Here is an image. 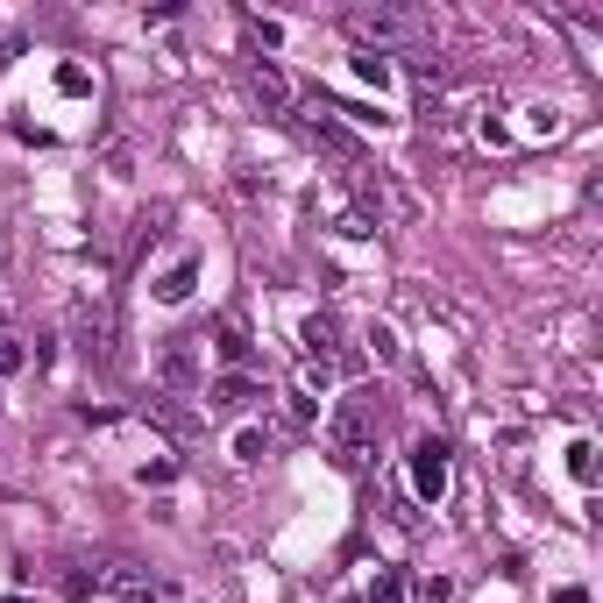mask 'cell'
Returning a JSON list of instances; mask_svg holds the SVG:
<instances>
[{"instance_id":"obj_1","label":"cell","mask_w":603,"mask_h":603,"mask_svg":"<svg viewBox=\"0 0 603 603\" xmlns=\"http://www.w3.org/2000/svg\"><path fill=\"white\" fill-rule=\"evenodd\" d=\"M341 29H348L362 50L384 57L391 43H426V36H433V15H419V8H384V0H376V8H348Z\"/></svg>"},{"instance_id":"obj_2","label":"cell","mask_w":603,"mask_h":603,"mask_svg":"<svg viewBox=\"0 0 603 603\" xmlns=\"http://www.w3.org/2000/svg\"><path fill=\"white\" fill-rule=\"evenodd\" d=\"M157 384H164L171 398H185V391H199V384H206V362H199V334H171V341L157 348Z\"/></svg>"},{"instance_id":"obj_3","label":"cell","mask_w":603,"mask_h":603,"mask_svg":"<svg viewBox=\"0 0 603 603\" xmlns=\"http://www.w3.org/2000/svg\"><path fill=\"white\" fill-rule=\"evenodd\" d=\"M327 447H334V462L355 476V469L369 462V405H334V419H327Z\"/></svg>"},{"instance_id":"obj_4","label":"cell","mask_w":603,"mask_h":603,"mask_svg":"<svg viewBox=\"0 0 603 603\" xmlns=\"http://www.w3.org/2000/svg\"><path fill=\"white\" fill-rule=\"evenodd\" d=\"M93 589L128 596V603H149V596H157V575H149L142 561H128V554H107V561L93 568Z\"/></svg>"},{"instance_id":"obj_5","label":"cell","mask_w":603,"mask_h":603,"mask_svg":"<svg viewBox=\"0 0 603 603\" xmlns=\"http://www.w3.org/2000/svg\"><path fill=\"white\" fill-rule=\"evenodd\" d=\"M412 490H419V504H440L447 497V440H412Z\"/></svg>"},{"instance_id":"obj_6","label":"cell","mask_w":603,"mask_h":603,"mask_svg":"<svg viewBox=\"0 0 603 603\" xmlns=\"http://www.w3.org/2000/svg\"><path fill=\"white\" fill-rule=\"evenodd\" d=\"M107 334H114V327H107V313L79 298V306H71V341H79L93 362H107Z\"/></svg>"},{"instance_id":"obj_7","label":"cell","mask_w":603,"mask_h":603,"mask_svg":"<svg viewBox=\"0 0 603 603\" xmlns=\"http://www.w3.org/2000/svg\"><path fill=\"white\" fill-rule=\"evenodd\" d=\"M249 86H256V100H263V107H277V114H284V107H298V86L284 79L270 57H256V64H249Z\"/></svg>"},{"instance_id":"obj_8","label":"cell","mask_w":603,"mask_h":603,"mask_svg":"<svg viewBox=\"0 0 603 603\" xmlns=\"http://www.w3.org/2000/svg\"><path fill=\"white\" fill-rule=\"evenodd\" d=\"M306 107H313V114H306V135H313V142H327V149H341V157H355V135H348V128H341V121L327 114V100L313 93Z\"/></svg>"},{"instance_id":"obj_9","label":"cell","mask_w":603,"mask_h":603,"mask_svg":"<svg viewBox=\"0 0 603 603\" xmlns=\"http://www.w3.org/2000/svg\"><path fill=\"white\" fill-rule=\"evenodd\" d=\"M298 341H306V355H313L320 369H327V362H341V334H334V320H327V313H313L306 327H298Z\"/></svg>"},{"instance_id":"obj_10","label":"cell","mask_w":603,"mask_h":603,"mask_svg":"<svg viewBox=\"0 0 603 603\" xmlns=\"http://www.w3.org/2000/svg\"><path fill=\"white\" fill-rule=\"evenodd\" d=\"M142 412L157 419L164 433H178V440H192V433H199V412H192V405H178V398H149Z\"/></svg>"},{"instance_id":"obj_11","label":"cell","mask_w":603,"mask_h":603,"mask_svg":"<svg viewBox=\"0 0 603 603\" xmlns=\"http://www.w3.org/2000/svg\"><path fill=\"white\" fill-rule=\"evenodd\" d=\"M192 284H199V263L185 256V263H171V270L157 277V298H164V306H185V298H192Z\"/></svg>"},{"instance_id":"obj_12","label":"cell","mask_w":603,"mask_h":603,"mask_svg":"<svg viewBox=\"0 0 603 603\" xmlns=\"http://www.w3.org/2000/svg\"><path fill=\"white\" fill-rule=\"evenodd\" d=\"M213 348H220V362H228V369H242V362H249V334H242V320H220V327H213Z\"/></svg>"},{"instance_id":"obj_13","label":"cell","mask_w":603,"mask_h":603,"mask_svg":"<svg viewBox=\"0 0 603 603\" xmlns=\"http://www.w3.org/2000/svg\"><path fill=\"white\" fill-rule=\"evenodd\" d=\"M405 596H412V575H405V568H376L369 603H405Z\"/></svg>"},{"instance_id":"obj_14","label":"cell","mask_w":603,"mask_h":603,"mask_svg":"<svg viewBox=\"0 0 603 603\" xmlns=\"http://www.w3.org/2000/svg\"><path fill=\"white\" fill-rule=\"evenodd\" d=\"M249 398H263V391L249 384V376H242V369H235V376H220V384H213V405H228V412H242Z\"/></svg>"},{"instance_id":"obj_15","label":"cell","mask_w":603,"mask_h":603,"mask_svg":"<svg viewBox=\"0 0 603 603\" xmlns=\"http://www.w3.org/2000/svg\"><path fill=\"white\" fill-rule=\"evenodd\" d=\"M355 79H362V86H391V57H376V50H355Z\"/></svg>"},{"instance_id":"obj_16","label":"cell","mask_w":603,"mask_h":603,"mask_svg":"<svg viewBox=\"0 0 603 603\" xmlns=\"http://www.w3.org/2000/svg\"><path fill=\"white\" fill-rule=\"evenodd\" d=\"M263 447H270V433L263 426H242L235 433V462H263Z\"/></svg>"},{"instance_id":"obj_17","label":"cell","mask_w":603,"mask_h":603,"mask_svg":"<svg viewBox=\"0 0 603 603\" xmlns=\"http://www.w3.org/2000/svg\"><path fill=\"white\" fill-rule=\"evenodd\" d=\"M568 469H575V483H596V447H589V440L568 447Z\"/></svg>"},{"instance_id":"obj_18","label":"cell","mask_w":603,"mask_h":603,"mask_svg":"<svg viewBox=\"0 0 603 603\" xmlns=\"http://www.w3.org/2000/svg\"><path fill=\"white\" fill-rule=\"evenodd\" d=\"M369 355H376V362H398L405 348H398V334H391V327H369Z\"/></svg>"},{"instance_id":"obj_19","label":"cell","mask_w":603,"mask_h":603,"mask_svg":"<svg viewBox=\"0 0 603 603\" xmlns=\"http://www.w3.org/2000/svg\"><path fill=\"white\" fill-rule=\"evenodd\" d=\"M86 86H93V79H86V71H79V64H64V71H57V93H71V100H79Z\"/></svg>"},{"instance_id":"obj_20","label":"cell","mask_w":603,"mask_h":603,"mask_svg":"<svg viewBox=\"0 0 603 603\" xmlns=\"http://www.w3.org/2000/svg\"><path fill=\"white\" fill-rule=\"evenodd\" d=\"M249 29H256V43H263V50H277V43H284V22H263V15H249Z\"/></svg>"},{"instance_id":"obj_21","label":"cell","mask_w":603,"mask_h":603,"mask_svg":"<svg viewBox=\"0 0 603 603\" xmlns=\"http://www.w3.org/2000/svg\"><path fill=\"white\" fill-rule=\"evenodd\" d=\"M64 596H71V603H86V596H93V575H86V568H71V575H64Z\"/></svg>"},{"instance_id":"obj_22","label":"cell","mask_w":603,"mask_h":603,"mask_svg":"<svg viewBox=\"0 0 603 603\" xmlns=\"http://www.w3.org/2000/svg\"><path fill=\"white\" fill-rule=\"evenodd\" d=\"M22 362H29V348L15 334H0V369H22Z\"/></svg>"},{"instance_id":"obj_23","label":"cell","mask_w":603,"mask_h":603,"mask_svg":"<svg viewBox=\"0 0 603 603\" xmlns=\"http://www.w3.org/2000/svg\"><path fill=\"white\" fill-rule=\"evenodd\" d=\"M405 71H412V79H419V86H440V57H412Z\"/></svg>"},{"instance_id":"obj_24","label":"cell","mask_w":603,"mask_h":603,"mask_svg":"<svg viewBox=\"0 0 603 603\" xmlns=\"http://www.w3.org/2000/svg\"><path fill=\"white\" fill-rule=\"evenodd\" d=\"M419 596H426V603H447V596H455V582H447V575H433V582H419Z\"/></svg>"},{"instance_id":"obj_25","label":"cell","mask_w":603,"mask_h":603,"mask_svg":"<svg viewBox=\"0 0 603 603\" xmlns=\"http://www.w3.org/2000/svg\"><path fill=\"white\" fill-rule=\"evenodd\" d=\"M554 603H589V589H575V582H568V589H554Z\"/></svg>"},{"instance_id":"obj_26","label":"cell","mask_w":603,"mask_h":603,"mask_svg":"<svg viewBox=\"0 0 603 603\" xmlns=\"http://www.w3.org/2000/svg\"><path fill=\"white\" fill-rule=\"evenodd\" d=\"M8 603H29V596H8Z\"/></svg>"}]
</instances>
